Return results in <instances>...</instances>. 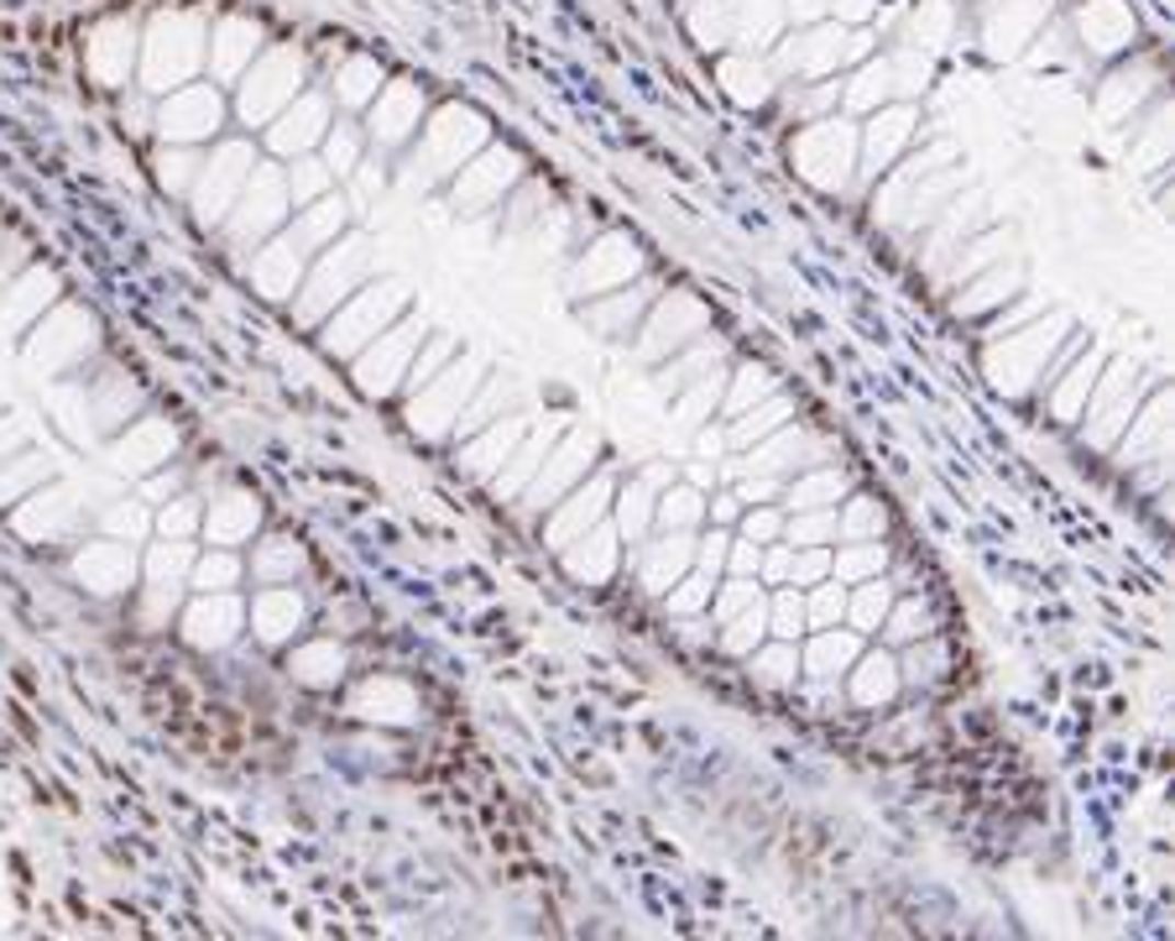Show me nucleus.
Wrapping results in <instances>:
<instances>
[{"mask_svg": "<svg viewBox=\"0 0 1175 941\" xmlns=\"http://www.w3.org/2000/svg\"><path fill=\"white\" fill-rule=\"evenodd\" d=\"M847 675H851V701L857 706H889L899 696V685H904V675H899V664L889 654H857V664H851Z\"/></svg>", "mask_w": 1175, "mask_h": 941, "instance_id": "1", "label": "nucleus"}, {"mask_svg": "<svg viewBox=\"0 0 1175 941\" xmlns=\"http://www.w3.org/2000/svg\"><path fill=\"white\" fill-rule=\"evenodd\" d=\"M857 654H862V638L857 634H831V628H821V638L810 643V654H800V670H810L815 680H836L857 664Z\"/></svg>", "mask_w": 1175, "mask_h": 941, "instance_id": "2", "label": "nucleus"}, {"mask_svg": "<svg viewBox=\"0 0 1175 941\" xmlns=\"http://www.w3.org/2000/svg\"><path fill=\"white\" fill-rule=\"evenodd\" d=\"M690 560H696V545H690L685 534H675V539H664L658 549H648V560H643V581H648V592H669L679 575L690 570Z\"/></svg>", "mask_w": 1175, "mask_h": 941, "instance_id": "3", "label": "nucleus"}, {"mask_svg": "<svg viewBox=\"0 0 1175 941\" xmlns=\"http://www.w3.org/2000/svg\"><path fill=\"white\" fill-rule=\"evenodd\" d=\"M753 680H762V685H794L800 680V654H794V643L789 638H773L768 649H753Z\"/></svg>", "mask_w": 1175, "mask_h": 941, "instance_id": "4", "label": "nucleus"}, {"mask_svg": "<svg viewBox=\"0 0 1175 941\" xmlns=\"http://www.w3.org/2000/svg\"><path fill=\"white\" fill-rule=\"evenodd\" d=\"M762 634H768V607L762 602H753L747 613H737V617H726V634H721V649L726 654H753L762 643Z\"/></svg>", "mask_w": 1175, "mask_h": 941, "instance_id": "5", "label": "nucleus"}, {"mask_svg": "<svg viewBox=\"0 0 1175 941\" xmlns=\"http://www.w3.org/2000/svg\"><path fill=\"white\" fill-rule=\"evenodd\" d=\"M889 607H893V592H889V581H878V575H872V581H862V586H857V596L847 602L851 623H857L862 634H868V628H878V623L889 617Z\"/></svg>", "mask_w": 1175, "mask_h": 941, "instance_id": "6", "label": "nucleus"}, {"mask_svg": "<svg viewBox=\"0 0 1175 941\" xmlns=\"http://www.w3.org/2000/svg\"><path fill=\"white\" fill-rule=\"evenodd\" d=\"M883 634H889L893 643H919V638L936 634V617H930V607H919V602H904V607H889Z\"/></svg>", "mask_w": 1175, "mask_h": 941, "instance_id": "7", "label": "nucleus"}, {"mask_svg": "<svg viewBox=\"0 0 1175 941\" xmlns=\"http://www.w3.org/2000/svg\"><path fill=\"white\" fill-rule=\"evenodd\" d=\"M1092 372H1097V361H1082V367L1071 372L1066 388H1055V393H1050V408L1061 414V424H1071V418L1082 414V403H1087V393H1092V382H1097Z\"/></svg>", "mask_w": 1175, "mask_h": 941, "instance_id": "8", "label": "nucleus"}, {"mask_svg": "<svg viewBox=\"0 0 1175 941\" xmlns=\"http://www.w3.org/2000/svg\"><path fill=\"white\" fill-rule=\"evenodd\" d=\"M831 570L841 575V581H868V575H878L883 570V549L872 545H851V549H841V554H831Z\"/></svg>", "mask_w": 1175, "mask_h": 941, "instance_id": "9", "label": "nucleus"}, {"mask_svg": "<svg viewBox=\"0 0 1175 941\" xmlns=\"http://www.w3.org/2000/svg\"><path fill=\"white\" fill-rule=\"evenodd\" d=\"M789 528V539L805 549V545H821V539H831L836 534V507H800L794 513V524H783Z\"/></svg>", "mask_w": 1175, "mask_h": 941, "instance_id": "10", "label": "nucleus"}, {"mask_svg": "<svg viewBox=\"0 0 1175 941\" xmlns=\"http://www.w3.org/2000/svg\"><path fill=\"white\" fill-rule=\"evenodd\" d=\"M847 492V482L836 477V471H821V477H805V482H794V492H789V503H794V513L800 507H831L836 497Z\"/></svg>", "mask_w": 1175, "mask_h": 941, "instance_id": "11", "label": "nucleus"}, {"mask_svg": "<svg viewBox=\"0 0 1175 941\" xmlns=\"http://www.w3.org/2000/svg\"><path fill=\"white\" fill-rule=\"evenodd\" d=\"M810 623H805V602H800V596L794 592H779L773 596V613H768V634L773 638H789V643H794V638L805 634Z\"/></svg>", "mask_w": 1175, "mask_h": 941, "instance_id": "12", "label": "nucleus"}, {"mask_svg": "<svg viewBox=\"0 0 1175 941\" xmlns=\"http://www.w3.org/2000/svg\"><path fill=\"white\" fill-rule=\"evenodd\" d=\"M700 518H705V503H700L696 492H685V486L658 503V524H669V528H696Z\"/></svg>", "mask_w": 1175, "mask_h": 941, "instance_id": "13", "label": "nucleus"}, {"mask_svg": "<svg viewBox=\"0 0 1175 941\" xmlns=\"http://www.w3.org/2000/svg\"><path fill=\"white\" fill-rule=\"evenodd\" d=\"M836 617H847V592L841 586H821V592L810 596L805 623L810 628H836Z\"/></svg>", "mask_w": 1175, "mask_h": 941, "instance_id": "14", "label": "nucleus"}, {"mask_svg": "<svg viewBox=\"0 0 1175 941\" xmlns=\"http://www.w3.org/2000/svg\"><path fill=\"white\" fill-rule=\"evenodd\" d=\"M711 581L705 575H690V581H675L669 586V613H700V607H711Z\"/></svg>", "mask_w": 1175, "mask_h": 941, "instance_id": "15", "label": "nucleus"}, {"mask_svg": "<svg viewBox=\"0 0 1175 941\" xmlns=\"http://www.w3.org/2000/svg\"><path fill=\"white\" fill-rule=\"evenodd\" d=\"M851 503H857V507H847V518H841L836 528H847V534H857V539H862V534H878V528L889 524V513L872 503V497H851Z\"/></svg>", "mask_w": 1175, "mask_h": 941, "instance_id": "16", "label": "nucleus"}, {"mask_svg": "<svg viewBox=\"0 0 1175 941\" xmlns=\"http://www.w3.org/2000/svg\"><path fill=\"white\" fill-rule=\"evenodd\" d=\"M831 570V554L821 545H805V554H794V560H789V581H794V586H805V581H821V575H826Z\"/></svg>", "mask_w": 1175, "mask_h": 941, "instance_id": "17", "label": "nucleus"}, {"mask_svg": "<svg viewBox=\"0 0 1175 941\" xmlns=\"http://www.w3.org/2000/svg\"><path fill=\"white\" fill-rule=\"evenodd\" d=\"M711 602H716V617H737V613H747L753 602H758V586L753 581H732L726 592H711Z\"/></svg>", "mask_w": 1175, "mask_h": 941, "instance_id": "18", "label": "nucleus"}, {"mask_svg": "<svg viewBox=\"0 0 1175 941\" xmlns=\"http://www.w3.org/2000/svg\"><path fill=\"white\" fill-rule=\"evenodd\" d=\"M742 534H747L753 545H768V539H779V534H783V513H773V507H758V513H747V518H742Z\"/></svg>", "mask_w": 1175, "mask_h": 941, "instance_id": "19", "label": "nucleus"}, {"mask_svg": "<svg viewBox=\"0 0 1175 941\" xmlns=\"http://www.w3.org/2000/svg\"><path fill=\"white\" fill-rule=\"evenodd\" d=\"M779 414H789V403L758 408V414L747 418V424H732V439H737V445H747V439H758V435H768V429H779Z\"/></svg>", "mask_w": 1175, "mask_h": 941, "instance_id": "20", "label": "nucleus"}, {"mask_svg": "<svg viewBox=\"0 0 1175 941\" xmlns=\"http://www.w3.org/2000/svg\"><path fill=\"white\" fill-rule=\"evenodd\" d=\"M732 570H737V575H753V570H762V545H753V539H747V545L732 549Z\"/></svg>", "mask_w": 1175, "mask_h": 941, "instance_id": "21", "label": "nucleus"}, {"mask_svg": "<svg viewBox=\"0 0 1175 941\" xmlns=\"http://www.w3.org/2000/svg\"><path fill=\"white\" fill-rule=\"evenodd\" d=\"M696 560H700V570H716L721 560H726V534H711V539L696 549Z\"/></svg>", "mask_w": 1175, "mask_h": 941, "instance_id": "22", "label": "nucleus"}]
</instances>
